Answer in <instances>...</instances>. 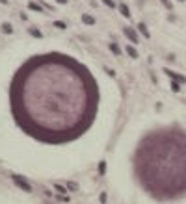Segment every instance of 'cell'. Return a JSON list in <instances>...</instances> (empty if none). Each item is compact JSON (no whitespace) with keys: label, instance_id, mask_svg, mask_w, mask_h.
<instances>
[{"label":"cell","instance_id":"6da1fadb","mask_svg":"<svg viewBox=\"0 0 186 204\" xmlns=\"http://www.w3.org/2000/svg\"><path fill=\"white\" fill-rule=\"evenodd\" d=\"M100 93L84 63L62 52L36 54L17 69L9 108L26 136L47 145H65L91 128Z\"/></svg>","mask_w":186,"mask_h":204},{"label":"cell","instance_id":"7a4b0ae2","mask_svg":"<svg viewBox=\"0 0 186 204\" xmlns=\"http://www.w3.org/2000/svg\"><path fill=\"white\" fill-rule=\"evenodd\" d=\"M132 169L142 189L154 201L186 197V132L158 128L138 143Z\"/></svg>","mask_w":186,"mask_h":204},{"label":"cell","instance_id":"3957f363","mask_svg":"<svg viewBox=\"0 0 186 204\" xmlns=\"http://www.w3.org/2000/svg\"><path fill=\"white\" fill-rule=\"evenodd\" d=\"M11 178H13V182L17 184V186L21 187L22 191H26V193H30V191H32V186H30V184H28L26 180H24L22 176H19V175H11Z\"/></svg>","mask_w":186,"mask_h":204},{"label":"cell","instance_id":"277c9868","mask_svg":"<svg viewBox=\"0 0 186 204\" xmlns=\"http://www.w3.org/2000/svg\"><path fill=\"white\" fill-rule=\"evenodd\" d=\"M162 73H166L169 76V78H171L173 82H179V84H186V76H182V74H179V73H173L171 69H168V67H164L162 69Z\"/></svg>","mask_w":186,"mask_h":204},{"label":"cell","instance_id":"5b68a950","mask_svg":"<svg viewBox=\"0 0 186 204\" xmlns=\"http://www.w3.org/2000/svg\"><path fill=\"white\" fill-rule=\"evenodd\" d=\"M123 32H125V35H127L130 41H132V45L140 43V37H138V34H136V30H134V28H125Z\"/></svg>","mask_w":186,"mask_h":204},{"label":"cell","instance_id":"8992f818","mask_svg":"<svg viewBox=\"0 0 186 204\" xmlns=\"http://www.w3.org/2000/svg\"><path fill=\"white\" fill-rule=\"evenodd\" d=\"M117 8H119V11H121V15H123L125 19H130V9H128V6H127V4H125V2H121Z\"/></svg>","mask_w":186,"mask_h":204},{"label":"cell","instance_id":"52a82bcc","mask_svg":"<svg viewBox=\"0 0 186 204\" xmlns=\"http://www.w3.org/2000/svg\"><path fill=\"white\" fill-rule=\"evenodd\" d=\"M125 50H127V54L130 56V58H132V59H136V58H140V54H138V50L136 48H134L132 47V45H127V48H125Z\"/></svg>","mask_w":186,"mask_h":204},{"label":"cell","instance_id":"ba28073f","mask_svg":"<svg viewBox=\"0 0 186 204\" xmlns=\"http://www.w3.org/2000/svg\"><path fill=\"white\" fill-rule=\"evenodd\" d=\"M82 22H84V24H89V26H93L97 20H95V17H91V15L84 13V15H82Z\"/></svg>","mask_w":186,"mask_h":204},{"label":"cell","instance_id":"9c48e42d","mask_svg":"<svg viewBox=\"0 0 186 204\" xmlns=\"http://www.w3.org/2000/svg\"><path fill=\"white\" fill-rule=\"evenodd\" d=\"M138 30H140V34H142V35H145V39H149V37H151L149 30H147V26H145L143 22H140V24H138Z\"/></svg>","mask_w":186,"mask_h":204},{"label":"cell","instance_id":"30bf717a","mask_svg":"<svg viewBox=\"0 0 186 204\" xmlns=\"http://www.w3.org/2000/svg\"><path fill=\"white\" fill-rule=\"evenodd\" d=\"M54 191L60 193V195H65L69 189H67V186H60V184H54Z\"/></svg>","mask_w":186,"mask_h":204},{"label":"cell","instance_id":"8fae6325","mask_svg":"<svg viewBox=\"0 0 186 204\" xmlns=\"http://www.w3.org/2000/svg\"><path fill=\"white\" fill-rule=\"evenodd\" d=\"M110 50H112L115 56H121V48H119L117 43H110Z\"/></svg>","mask_w":186,"mask_h":204},{"label":"cell","instance_id":"7c38bea8","mask_svg":"<svg viewBox=\"0 0 186 204\" xmlns=\"http://www.w3.org/2000/svg\"><path fill=\"white\" fill-rule=\"evenodd\" d=\"M28 8H30V9H34V11L43 13V6H39V4H36V2H28Z\"/></svg>","mask_w":186,"mask_h":204},{"label":"cell","instance_id":"4fadbf2b","mask_svg":"<svg viewBox=\"0 0 186 204\" xmlns=\"http://www.w3.org/2000/svg\"><path fill=\"white\" fill-rule=\"evenodd\" d=\"M99 175L100 176L106 175V161H104V160H100V163H99Z\"/></svg>","mask_w":186,"mask_h":204},{"label":"cell","instance_id":"5bb4252c","mask_svg":"<svg viewBox=\"0 0 186 204\" xmlns=\"http://www.w3.org/2000/svg\"><path fill=\"white\" fill-rule=\"evenodd\" d=\"M28 32H30V35H34V37H37V39H41V37H43V34L39 32L37 28H28Z\"/></svg>","mask_w":186,"mask_h":204},{"label":"cell","instance_id":"9a60e30c","mask_svg":"<svg viewBox=\"0 0 186 204\" xmlns=\"http://www.w3.org/2000/svg\"><path fill=\"white\" fill-rule=\"evenodd\" d=\"M2 32H4V34H11V32H13V26H11L9 22H4V24H2Z\"/></svg>","mask_w":186,"mask_h":204},{"label":"cell","instance_id":"2e32d148","mask_svg":"<svg viewBox=\"0 0 186 204\" xmlns=\"http://www.w3.org/2000/svg\"><path fill=\"white\" fill-rule=\"evenodd\" d=\"M67 189L69 191H78V184L77 182H67Z\"/></svg>","mask_w":186,"mask_h":204},{"label":"cell","instance_id":"e0dca14e","mask_svg":"<svg viewBox=\"0 0 186 204\" xmlns=\"http://www.w3.org/2000/svg\"><path fill=\"white\" fill-rule=\"evenodd\" d=\"M171 91H175V93H179V91H180V84H179V82L171 80Z\"/></svg>","mask_w":186,"mask_h":204},{"label":"cell","instance_id":"ac0fdd59","mask_svg":"<svg viewBox=\"0 0 186 204\" xmlns=\"http://www.w3.org/2000/svg\"><path fill=\"white\" fill-rule=\"evenodd\" d=\"M99 201H100V204H106V201H108V195H106V191H102V193H100Z\"/></svg>","mask_w":186,"mask_h":204},{"label":"cell","instance_id":"d6986e66","mask_svg":"<svg viewBox=\"0 0 186 204\" xmlns=\"http://www.w3.org/2000/svg\"><path fill=\"white\" fill-rule=\"evenodd\" d=\"M54 26L60 28V30H65L67 26H65V22H62V20H54Z\"/></svg>","mask_w":186,"mask_h":204},{"label":"cell","instance_id":"ffe728a7","mask_svg":"<svg viewBox=\"0 0 186 204\" xmlns=\"http://www.w3.org/2000/svg\"><path fill=\"white\" fill-rule=\"evenodd\" d=\"M160 2H162L164 6H166V9H171V8H173V4L169 2V0H160Z\"/></svg>","mask_w":186,"mask_h":204},{"label":"cell","instance_id":"44dd1931","mask_svg":"<svg viewBox=\"0 0 186 204\" xmlns=\"http://www.w3.org/2000/svg\"><path fill=\"white\" fill-rule=\"evenodd\" d=\"M102 2L106 4L108 8H115V2H114V0H102Z\"/></svg>","mask_w":186,"mask_h":204},{"label":"cell","instance_id":"7402d4cb","mask_svg":"<svg viewBox=\"0 0 186 204\" xmlns=\"http://www.w3.org/2000/svg\"><path fill=\"white\" fill-rule=\"evenodd\" d=\"M106 73H108L110 76H115V73H114V71H112V69H108V67H106Z\"/></svg>","mask_w":186,"mask_h":204},{"label":"cell","instance_id":"603a6c76","mask_svg":"<svg viewBox=\"0 0 186 204\" xmlns=\"http://www.w3.org/2000/svg\"><path fill=\"white\" fill-rule=\"evenodd\" d=\"M58 4H67V0H56Z\"/></svg>","mask_w":186,"mask_h":204},{"label":"cell","instance_id":"cb8c5ba5","mask_svg":"<svg viewBox=\"0 0 186 204\" xmlns=\"http://www.w3.org/2000/svg\"><path fill=\"white\" fill-rule=\"evenodd\" d=\"M179 2H184V0H179Z\"/></svg>","mask_w":186,"mask_h":204}]
</instances>
